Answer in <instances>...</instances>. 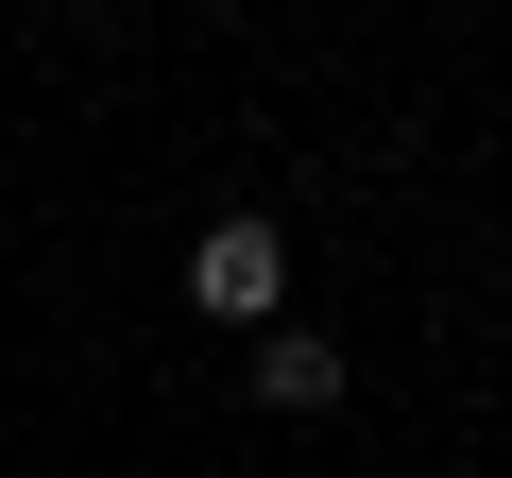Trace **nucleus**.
Segmentation results:
<instances>
[{
    "mask_svg": "<svg viewBox=\"0 0 512 478\" xmlns=\"http://www.w3.org/2000/svg\"><path fill=\"white\" fill-rule=\"evenodd\" d=\"M274 291H291V239L256 222V205H222V222L188 239V308H222V325H274Z\"/></svg>",
    "mask_w": 512,
    "mask_h": 478,
    "instance_id": "f257e3e1",
    "label": "nucleus"
},
{
    "mask_svg": "<svg viewBox=\"0 0 512 478\" xmlns=\"http://www.w3.org/2000/svg\"><path fill=\"white\" fill-rule=\"evenodd\" d=\"M256 393L274 410H342V342L325 325H256Z\"/></svg>",
    "mask_w": 512,
    "mask_h": 478,
    "instance_id": "f03ea898",
    "label": "nucleus"
}]
</instances>
